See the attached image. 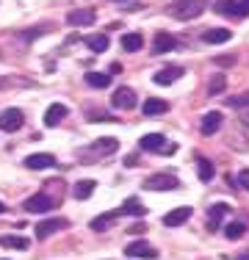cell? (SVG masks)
Instances as JSON below:
<instances>
[{"label":"cell","mask_w":249,"mask_h":260,"mask_svg":"<svg viewBox=\"0 0 249 260\" xmlns=\"http://www.w3.org/2000/svg\"><path fill=\"white\" fill-rule=\"evenodd\" d=\"M205 6H208V0H174L169 6V14L174 20H197L199 14L205 11Z\"/></svg>","instance_id":"obj_1"},{"label":"cell","mask_w":249,"mask_h":260,"mask_svg":"<svg viewBox=\"0 0 249 260\" xmlns=\"http://www.w3.org/2000/svg\"><path fill=\"white\" fill-rule=\"evenodd\" d=\"M25 116L20 108H6L0 111V130H6V133H17V130L22 127Z\"/></svg>","instance_id":"obj_2"},{"label":"cell","mask_w":249,"mask_h":260,"mask_svg":"<svg viewBox=\"0 0 249 260\" xmlns=\"http://www.w3.org/2000/svg\"><path fill=\"white\" fill-rule=\"evenodd\" d=\"M144 188H149V191H174V188H180V180L174 175H149L144 180Z\"/></svg>","instance_id":"obj_3"},{"label":"cell","mask_w":249,"mask_h":260,"mask_svg":"<svg viewBox=\"0 0 249 260\" xmlns=\"http://www.w3.org/2000/svg\"><path fill=\"white\" fill-rule=\"evenodd\" d=\"M53 208H55V200L47 194H36V197H30V200H25V210H28V213H50Z\"/></svg>","instance_id":"obj_4"},{"label":"cell","mask_w":249,"mask_h":260,"mask_svg":"<svg viewBox=\"0 0 249 260\" xmlns=\"http://www.w3.org/2000/svg\"><path fill=\"white\" fill-rule=\"evenodd\" d=\"M111 105H114V108H119V111H130V108L136 105V91L128 89V86L116 89L114 97H111Z\"/></svg>","instance_id":"obj_5"},{"label":"cell","mask_w":249,"mask_h":260,"mask_svg":"<svg viewBox=\"0 0 249 260\" xmlns=\"http://www.w3.org/2000/svg\"><path fill=\"white\" fill-rule=\"evenodd\" d=\"M219 11L224 17H246L249 14V0H222Z\"/></svg>","instance_id":"obj_6"},{"label":"cell","mask_w":249,"mask_h":260,"mask_svg":"<svg viewBox=\"0 0 249 260\" xmlns=\"http://www.w3.org/2000/svg\"><path fill=\"white\" fill-rule=\"evenodd\" d=\"M116 150H119L116 139H111V136H108V139H97L89 150H83V155H114Z\"/></svg>","instance_id":"obj_7"},{"label":"cell","mask_w":249,"mask_h":260,"mask_svg":"<svg viewBox=\"0 0 249 260\" xmlns=\"http://www.w3.org/2000/svg\"><path fill=\"white\" fill-rule=\"evenodd\" d=\"M97 20L95 9H75L67 14V22H70L72 28H83V25H91V22Z\"/></svg>","instance_id":"obj_8"},{"label":"cell","mask_w":249,"mask_h":260,"mask_svg":"<svg viewBox=\"0 0 249 260\" xmlns=\"http://www.w3.org/2000/svg\"><path fill=\"white\" fill-rule=\"evenodd\" d=\"M124 255H130V257H147V260H155V257H158V252H155L152 246L147 244V241H133V244H128V246H124Z\"/></svg>","instance_id":"obj_9"},{"label":"cell","mask_w":249,"mask_h":260,"mask_svg":"<svg viewBox=\"0 0 249 260\" xmlns=\"http://www.w3.org/2000/svg\"><path fill=\"white\" fill-rule=\"evenodd\" d=\"M189 219H191V208L180 205V208H174V210H169V213L164 216V224L166 227H180V224H185Z\"/></svg>","instance_id":"obj_10"},{"label":"cell","mask_w":249,"mask_h":260,"mask_svg":"<svg viewBox=\"0 0 249 260\" xmlns=\"http://www.w3.org/2000/svg\"><path fill=\"white\" fill-rule=\"evenodd\" d=\"M174 47V36L166 34V30H158V34L152 36V55H164L169 53Z\"/></svg>","instance_id":"obj_11"},{"label":"cell","mask_w":249,"mask_h":260,"mask_svg":"<svg viewBox=\"0 0 249 260\" xmlns=\"http://www.w3.org/2000/svg\"><path fill=\"white\" fill-rule=\"evenodd\" d=\"M67 114H70V111H67V105L53 103V105H50V108L45 111V125H47V127H58V122L64 119Z\"/></svg>","instance_id":"obj_12"},{"label":"cell","mask_w":249,"mask_h":260,"mask_svg":"<svg viewBox=\"0 0 249 260\" xmlns=\"http://www.w3.org/2000/svg\"><path fill=\"white\" fill-rule=\"evenodd\" d=\"M139 147H141V150H147V152H164L166 139H164L161 133H147L144 139L139 141Z\"/></svg>","instance_id":"obj_13"},{"label":"cell","mask_w":249,"mask_h":260,"mask_svg":"<svg viewBox=\"0 0 249 260\" xmlns=\"http://www.w3.org/2000/svg\"><path fill=\"white\" fill-rule=\"evenodd\" d=\"M67 227V219H47L42 224H36V238H50L55 230H64Z\"/></svg>","instance_id":"obj_14"},{"label":"cell","mask_w":249,"mask_h":260,"mask_svg":"<svg viewBox=\"0 0 249 260\" xmlns=\"http://www.w3.org/2000/svg\"><path fill=\"white\" fill-rule=\"evenodd\" d=\"M25 166L28 169H50V166H55V158L50 152H36V155L25 158Z\"/></svg>","instance_id":"obj_15"},{"label":"cell","mask_w":249,"mask_h":260,"mask_svg":"<svg viewBox=\"0 0 249 260\" xmlns=\"http://www.w3.org/2000/svg\"><path fill=\"white\" fill-rule=\"evenodd\" d=\"M141 111H144V116H161L169 111V103L161 100V97H147V103L141 105Z\"/></svg>","instance_id":"obj_16"},{"label":"cell","mask_w":249,"mask_h":260,"mask_svg":"<svg viewBox=\"0 0 249 260\" xmlns=\"http://www.w3.org/2000/svg\"><path fill=\"white\" fill-rule=\"evenodd\" d=\"M230 39H233V30H227V28H210L202 34V42H208V45H224Z\"/></svg>","instance_id":"obj_17"},{"label":"cell","mask_w":249,"mask_h":260,"mask_svg":"<svg viewBox=\"0 0 249 260\" xmlns=\"http://www.w3.org/2000/svg\"><path fill=\"white\" fill-rule=\"evenodd\" d=\"M116 213H122V216H144V213H147V208L141 205V202L136 200V197H130V200H124V202H122V208L116 210Z\"/></svg>","instance_id":"obj_18"},{"label":"cell","mask_w":249,"mask_h":260,"mask_svg":"<svg viewBox=\"0 0 249 260\" xmlns=\"http://www.w3.org/2000/svg\"><path fill=\"white\" fill-rule=\"evenodd\" d=\"M144 47V36L141 34H124L122 36V50L124 53H139Z\"/></svg>","instance_id":"obj_19"},{"label":"cell","mask_w":249,"mask_h":260,"mask_svg":"<svg viewBox=\"0 0 249 260\" xmlns=\"http://www.w3.org/2000/svg\"><path fill=\"white\" fill-rule=\"evenodd\" d=\"M180 75H183V70H180V67H166V70H161L158 75H155V83H158V86H169Z\"/></svg>","instance_id":"obj_20"},{"label":"cell","mask_w":249,"mask_h":260,"mask_svg":"<svg viewBox=\"0 0 249 260\" xmlns=\"http://www.w3.org/2000/svg\"><path fill=\"white\" fill-rule=\"evenodd\" d=\"M219 127H222V114H219V111L202 116V133H205V136H213Z\"/></svg>","instance_id":"obj_21"},{"label":"cell","mask_w":249,"mask_h":260,"mask_svg":"<svg viewBox=\"0 0 249 260\" xmlns=\"http://www.w3.org/2000/svg\"><path fill=\"white\" fill-rule=\"evenodd\" d=\"M95 180H80V183H75V188H72V194H75V200H89L91 194H95Z\"/></svg>","instance_id":"obj_22"},{"label":"cell","mask_w":249,"mask_h":260,"mask_svg":"<svg viewBox=\"0 0 249 260\" xmlns=\"http://www.w3.org/2000/svg\"><path fill=\"white\" fill-rule=\"evenodd\" d=\"M0 246H6V249H28V238H22V235H3Z\"/></svg>","instance_id":"obj_23"},{"label":"cell","mask_w":249,"mask_h":260,"mask_svg":"<svg viewBox=\"0 0 249 260\" xmlns=\"http://www.w3.org/2000/svg\"><path fill=\"white\" fill-rule=\"evenodd\" d=\"M86 45H89V50H95V53H105L108 50V36H103V34L86 36Z\"/></svg>","instance_id":"obj_24"},{"label":"cell","mask_w":249,"mask_h":260,"mask_svg":"<svg viewBox=\"0 0 249 260\" xmlns=\"http://www.w3.org/2000/svg\"><path fill=\"white\" fill-rule=\"evenodd\" d=\"M86 83L95 86V89H105V86L111 83V75H105V72H89V75H86Z\"/></svg>","instance_id":"obj_25"},{"label":"cell","mask_w":249,"mask_h":260,"mask_svg":"<svg viewBox=\"0 0 249 260\" xmlns=\"http://www.w3.org/2000/svg\"><path fill=\"white\" fill-rule=\"evenodd\" d=\"M119 213H105V216H97V219H91V230H97V233H103L105 227H111L114 224V219Z\"/></svg>","instance_id":"obj_26"},{"label":"cell","mask_w":249,"mask_h":260,"mask_svg":"<svg viewBox=\"0 0 249 260\" xmlns=\"http://www.w3.org/2000/svg\"><path fill=\"white\" fill-rule=\"evenodd\" d=\"M197 172H199V180L208 183L210 177H213V164H210L208 158H199V160H197Z\"/></svg>","instance_id":"obj_27"},{"label":"cell","mask_w":249,"mask_h":260,"mask_svg":"<svg viewBox=\"0 0 249 260\" xmlns=\"http://www.w3.org/2000/svg\"><path fill=\"white\" fill-rule=\"evenodd\" d=\"M224 213H227V205H224V202H216V205L210 208V230H216V227H219V221H222Z\"/></svg>","instance_id":"obj_28"},{"label":"cell","mask_w":249,"mask_h":260,"mask_svg":"<svg viewBox=\"0 0 249 260\" xmlns=\"http://www.w3.org/2000/svg\"><path fill=\"white\" fill-rule=\"evenodd\" d=\"M244 230H246V227L241 224V221H230V224L224 227V235H227L230 241H235V238H241V235H244Z\"/></svg>","instance_id":"obj_29"},{"label":"cell","mask_w":249,"mask_h":260,"mask_svg":"<svg viewBox=\"0 0 249 260\" xmlns=\"http://www.w3.org/2000/svg\"><path fill=\"white\" fill-rule=\"evenodd\" d=\"M224 86H227V78H224V75H216L213 80H210L208 91H210V94H222V91H224Z\"/></svg>","instance_id":"obj_30"},{"label":"cell","mask_w":249,"mask_h":260,"mask_svg":"<svg viewBox=\"0 0 249 260\" xmlns=\"http://www.w3.org/2000/svg\"><path fill=\"white\" fill-rule=\"evenodd\" d=\"M233 108H249V89L244 91V94H238V97H230L227 100Z\"/></svg>","instance_id":"obj_31"},{"label":"cell","mask_w":249,"mask_h":260,"mask_svg":"<svg viewBox=\"0 0 249 260\" xmlns=\"http://www.w3.org/2000/svg\"><path fill=\"white\" fill-rule=\"evenodd\" d=\"M213 64H216V67H230V64H235V53H233V55H216Z\"/></svg>","instance_id":"obj_32"},{"label":"cell","mask_w":249,"mask_h":260,"mask_svg":"<svg viewBox=\"0 0 249 260\" xmlns=\"http://www.w3.org/2000/svg\"><path fill=\"white\" fill-rule=\"evenodd\" d=\"M238 185H244V191H249V169L238 172Z\"/></svg>","instance_id":"obj_33"},{"label":"cell","mask_w":249,"mask_h":260,"mask_svg":"<svg viewBox=\"0 0 249 260\" xmlns=\"http://www.w3.org/2000/svg\"><path fill=\"white\" fill-rule=\"evenodd\" d=\"M174 150H177V147H174V144H169V141H166V147H164V152H161V155H172Z\"/></svg>","instance_id":"obj_34"},{"label":"cell","mask_w":249,"mask_h":260,"mask_svg":"<svg viewBox=\"0 0 249 260\" xmlns=\"http://www.w3.org/2000/svg\"><path fill=\"white\" fill-rule=\"evenodd\" d=\"M141 230H144V227H141V224H133V227H130V230H128V233H133V235H139Z\"/></svg>","instance_id":"obj_35"},{"label":"cell","mask_w":249,"mask_h":260,"mask_svg":"<svg viewBox=\"0 0 249 260\" xmlns=\"http://www.w3.org/2000/svg\"><path fill=\"white\" fill-rule=\"evenodd\" d=\"M241 122H244V127H249V111H244V114H241Z\"/></svg>","instance_id":"obj_36"},{"label":"cell","mask_w":249,"mask_h":260,"mask_svg":"<svg viewBox=\"0 0 249 260\" xmlns=\"http://www.w3.org/2000/svg\"><path fill=\"white\" fill-rule=\"evenodd\" d=\"M235 260H249V249H246V252H241V255H235Z\"/></svg>","instance_id":"obj_37"},{"label":"cell","mask_w":249,"mask_h":260,"mask_svg":"<svg viewBox=\"0 0 249 260\" xmlns=\"http://www.w3.org/2000/svg\"><path fill=\"white\" fill-rule=\"evenodd\" d=\"M0 213H6V205H3V202H0Z\"/></svg>","instance_id":"obj_38"}]
</instances>
